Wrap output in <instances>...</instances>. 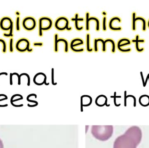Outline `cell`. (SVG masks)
<instances>
[{"label": "cell", "instance_id": "1", "mask_svg": "<svg viewBox=\"0 0 149 148\" xmlns=\"http://www.w3.org/2000/svg\"><path fill=\"white\" fill-rule=\"evenodd\" d=\"M142 138V133L139 127L129 128L122 135L116 139L113 148H136Z\"/></svg>", "mask_w": 149, "mask_h": 148}, {"label": "cell", "instance_id": "2", "mask_svg": "<svg viewBox=\"0 0 149 148\" xmlns=\"http://www.w3.org/2000/svg\"><path fill=\"white\" fill-rule=\"evenodd\" d=\"M113 133V127L112 125L98 126L93 125L91 128L93 136L101 141H106L111 138Z\"/></svg>", "mask_w": 149, "mask_h": 148}, {"label": "cell", "instance_id": "3", "mask_svg": "<svg viewBox=\"0 0 149 148\" xmlns=\"http://www.w3.org/2000/svg\"><path fill=\"white\" fill-rule=\"evenodd\" d=\"M54 22L51 17L47 16L40 17L38 20V35L39 37L43 36V32L52 29Z\"/></svg>", "mask_w": 149, "mask_h": 148}, {"label": "cell", "instance_id": "4", "mask_svg": "<svg viewBox=\"0 0 149 148\" xmlns=\"http://www.w3.org/2000/svg\"><path fill=\"white\" fill-rule=\"evenodd\" d=\"M54 26L57 30L60 32L71 31L72 30V27L70 26V20L65 16L57 17L54 22Z\"/></svg>", "mask_w": 149, "mask_h": 148}, {"label": "cell", "instance_id": "5", "mask_svg": "<svg viewBox=\"0 0 149 148\" xmlns=\"http://www.w3.org/2000/svg\"><path fill=\"white\" fill-rule=\"evenodd\" d=\"M16 50L19 53L25 52L32 53L33 49L31 47V43L29 40L27 38L22 37L18 39L15 44Z\"/></svg>", "mask_w": 149, "mask_h": 148}, {"label": "cell", "instance_id": "6", "mask_svg": "<svg viewBox=\"0 0 149 148\" xmlns=\"http://www.w3.org/2000/svg\"><path fill=\"white\" fill-rule=\"evenodd\" d=\"M62 43L64 45V53H69L70 50V43L67 39L63 37H59L58 33L54 34V51L55 53H58L59 51V43Z\"/></svg>", "mask_w": 149, "mask_h": 148}, {"label": "cell", "instance_id": "7", "mask_svg": "<svg viewBox=\"0 0 149 148\" xmlns=\"http://www.w3.org/2000/svg\"><path fill=\"white\" fill-rule=\"evenodd\" d=\"M22 25L24 29L30 32L36 29L37 26V21L34 17L26 16L23 19Z\"/></svg>", "mask_w": 149, "mask_h": 148}, {"label": "cell", "instance_id": "8", "mask_svg": "<svg viewBox=\"0 0 149 148\" xmlns=\"http://www.w3.org/2000/svg\"><path fill=\"white\" fill-rule=\"evenodd\" d=\"M116 49L122 53H130L132 51L131 48H126L125 47L130 46L132 44L131 41L129 38L123 37L120 38L116 43Z\"/></svg>", "mask_w": 149, "mask_h": 148}, {"label": "cell", "instance_id": "9", "mask_svg": "<svg viewBox=\"0 0 149 148\" xmlns=\"http://www.w3.org/2000/svg\"><path fill=\"white\" fill-rule=\"evenodd\" d=\"M85 30L86 31H89L90 30V22L94 21L95 22V30L99 32L100 30V19L95 16H90V13L88 11L85 14Z\"/></svg>", "mask_w": 149, "mask_h": 148}, {"label": "cell", "instance_id": "10", "mask_svg": "<svg viewBox=\"0 0 149 148\" xmlns=\"http://www.w3.org/2000/svg\"><path fill=\"white\" fill-rule=\"evenodd\" d=\"M85 44V41L82 38L75 37L73 38L70 42V49L75 53H83L85 51L84 47L78 48L80 46H83Z\"/></svg>", "mask_w": 149, "mask_h": 148}, {"label": "cell", "instance_id": "11", "mask_svg": "<svg viewBox=\"0 0 149 148\" xmlns=\"http://www.w3.org/2000/svg\"><path fill=\"white\" fill-rule=\"evenodd\" d=\"M14 26V21L10 17H3L0 20V29L3 31L7 32Z\"/></svg>", "mask_w": 149, "mask_h": 148}, {"label": "cell", "instance_id": "12", "mask_svg": "<svg viewBox=\"0 0 149 148\" xmlns=\"http://www.w3.org/2000/svg\"><path fill=\"white\" fill-rule=\"evenodd\" d=\"M47 76L45 73L42 72H39L37 73L33 79V82L35 85L37 86H42L45 85L48 86L49 85V83H47Z\"/></svg>", "mask_w": 149, "mask_h": 148}, {"label": "cell", "instance_id": "13", "mask_svg": "<svg viewBox=\"0 0 149 148\" xmlns=\"http://www.w3.org/2000/svg\"><path fill=\"white\" fill-rule=\"evenodd\" d=\"M117 21L119 23H121L122 21L120 17L114 16L110 18L108 24L109 28L110 30L113 31H121L122 30L123 28L121 26H119L118 28H116L115 24Z\"/></svg>", "mask_w": 149, "mask_h": 148}, {"label": "cell", "instance_id": "14", "mask_svg": "<svg viewBox=\"0 0 149 148\" xmlns=\"http://www.w3.org/2000/svg\"><path fill=\"white\" fill-rule=\"evenodd\" d=\"M71 21L74 22V28L77 31H81L84 30V26H79V23L85 21V18L79 17V13H75L74 17L71 18Z\"/></svg>", "mask_w": 149, "mask_h": 148}, {"label": "cell", "instance_id": "15", "mask_svg": "<svg viewBox=\"0 0 149 148\" xmlns=\"http://www.w3.org/2000/svg\"><path fill=\"white\" fill-rule=\"evenodd\" d=\"M132 43H135V48L137 52L139 53H143L145 50L144 47H140V43H145L146 41L145 39L140 38L139 34H136L134 39L131 40Z\"/></svg>", "mask_w": 149, "mask_h": 148}, {"label": "cell", "instance_id": "16", "mask_svg": "<svg viewBox=\"0 0 149 148\" xmlns=\"http://www.w3.org/2000/svg\"><path fill=\"white\" fill-rule=\"evenodd\" d=\"M107 98L104 95H100L96 97L95 103L98 107H104L107 103Z\"/></svg>", "mask_w": 149, "mask_h": 148}, {"label": "cell", "instance_id": "17", "mask_svg": "<svg viewBox=\"0 0 149 148\" xmlns=\"http://www.w3.org/2000/svg\"><path fill=\"white\" fill-rule=\"evenodd\" d=\"M93 102L92 97L88 95H83L81 97V103L83 107H88L90 106Z\"/></svg>", "mask_w": 149, "mask_h": 148}, {"label": "cell", "instance_id": "18", "mask_svg": "<svg viewBox=\"0 0 149 148\" xmlns=\"http://www.w3.org/2000/svg\"><path fill=\"white\" fill-rule=\"evenodd\" d=\"M86 50L88 53H93L94 51L93 48L91 47V34L88 33L86 35Z\"/></svg>", "mask_w": 149, "mask_h": 148}, {"label": "cell", "instance_id": "19", "mask_svg": "<svg viewBox=\"0 0 149 148\" xmlns=\"http://www.w3.org/2000/svg\"><path fill=\"white\" fill-rule=\"evenodd\" d=\"M140 104L143 107H148L149 105V96L147 95L141 96L139 98Z\"/></svg>", "mask_w": 149, "mask_h": 148}, {"label": "cell", "instance_id": "20", "mask_svg": "<svg viewBox=\"0 0 149 148\" xmlns=\"http://www.w3.org/2000/svg\"><path fill=\"white\" fill-rule=\"evenodd\" d=\"M23 99V97L22 95L19 94H15L11 96L10 100V103L13 106L15 102L22 101Z\"/></svg>", "mask_w": 149, "mask_h": 148}, {"label": "cell", "instance_id": "21", "mask_svg": "<svg viewBox=\"0 0 149 148\" xmlns=\"http://www.w3.org/2000/svg\"><path fill=\"white\" fill-rule=\"evenodd\" d=\"M139 20L136 18V13L133 12L132 13V30L133 31L136 30V23Z\"/></svg>", "mask_w": 149, "mask_h": 148}, {"label": "cell", "instance_id": "22", "mask_svg": "<svg viewBox=\"0 0 149 148\" xmlns=\"http://www.w3.org/2000/svg\"><path fill=\"white\" fill-rule=\"evenodd\" d=\"M137 19L140 21L142 23V30L143 32H145L147 30V21L144 17L142 16H137Z\"/></svg>", "mask_w": 149, "mask_h": 148}, {"label": "cell", "instance_id": "23", "mask_svg": "<svg viewBox=\"0 0 149 148\" xmlns=\"http://www.w3.org/2000/svg\"><path fill=\"white\" fill-rule=\"evenodd\" d=\"M0 46L1 47V52L3 54H6L7 52V42L2 38H0Z\"/></svg>", "mask_w": 149, "mask_h": 148}, {"label": "cell", "instance_id": "24", "mask_svg": "<svg viewBox=\"0 0 149 148\" xmlns=\"http://www.w3.org/2000/svg\"><path fill=\"white\" fill-rule=\"evenodd\" d=\"M14 26L12 27L9 31H7V32H4L3 33V36L6 38H13L14 36Z\"/></svg>", "mask_w": 149, "mask_h": 148}, {"label": "cell", "instance_id": "25", "mask_svg": "<svg viewBox=\"0 0 149 148\" xmlns=\"http://www.w3.org/2000/svg\"><path fill=\"white\" fill-rule=\"evenodd\" d=\"M8 49L10 53H12L14 52V38H10L9 40Z\"/></svg>", "mask_w": 149, "mask_h": 148}, {"label": "cell", "instance_id": "26", "mask_svg": "<svg viewBox=\"0 0 149 148\" xmlns=\"http://www.w3.org/2000/svg\"><path fill=\"white\" fill-rule=\"evenodd\" d=\"M15 29L17 32L21 30V18L20 17H17L15 19Z\"/></svg>", "mask_w": 149, "mask_h": 148}, {"label": "cell", "instance_id": "27", "mask_svg": "<svg viewBox=\"0 0 149 148\" xmlns=\"http://www.w3.org/2000/svg\"><path fill=\"white\" fill-rule=\"evenodd\" d=\"M102 31L106 32L107 30V17H103L102 18Z\"/></svg>", "mask_w": 149, "mask_h": 148}, {"label": "cell", "instance_id": "28", "mask_svg": "<svg viewBox=\"0 0 149 148\" xmlns=\"http://www.w3.org/2000/svg\"><path fill=\"white\" fill-rule=\"evenodd\" d=\"M100 43L102 44V51L103 53H105L107 51V43L102 38H100Z\"/></svg>", "mask_w": 149, "mask_h": 148}, {"label": "cell", "instance_id": "29", "mask_svg": "<svg viewBox=\"0 0 149 148\" xmlns=\"http://www.w3.org/2000/svg\"><path fill=\"white\" fill-rule=\"evenodd\" d=\"M51 81L52 84L54 86L57 85V83L55 82V77H54V68H52L51 70Z\"/></svg>", "mask_w": 149, "mask_h": 148}, {"label": "cell", "instance_id": "30", "mask_svg": "<svg viewBox=\"0 0 149 148\" xmlns=\"http://www.w3.org/2000/svg\"><path fill=\"white\" fill-rule=\"evenodd\" d=\"M21 74L22 75L24 76H25L27 78V79L28 80V83H27V85L28 87H29L31 85V78L30 76L27 73H22Z\"/></svg>", "mask_w": 149, "mask_h": 148}, {"label": "cell", "instance_id": "31", "mask_svg": "<svg viewBox=\"0 0 149 148\" xmlns=\"http://www.w3.org/2000/svg\"><path fill=\"white\" fill-rule=\"evenodd\" d=\"M44 43L42 42H35L33 43V46L35 47H42Z\"/></svg>", "mask_w": 149, "mask_h": 148}, {"label": "cell", "instance_id": "32", "mask_svg": "<svg viewBox=\"0 0 149 148\" xmlns=\"http://www.w3.org/2000/svg\"><path fill=\"white\" fill-rule=\"evenodd\" d=\"M8 99V97L7 95L4 94H0V102L3 101H6Z\"/></svg>", "mask_w": 149, "mask_h": 148}, {"label": "cell", "instance_id": "33", "mask_svg": "<svg viewBox=\"0 0 149 148\" xmlns=\"http://www.w3.org/2000/svg\"><path fill=\"white\" fill-rule=\"evenodd\" d=\"M27 101H28V102H29L32 103H34L35 107L37 106L38 104V102H37L36 101L31 100V99H30V98H29V97H27Z\"/></svg>", "mask_w": 149, "mask_h": 148}, {"label": "cell", "instance_id": "34", "mask_svg": "<svg viewBox=\"0 0 149 148\" xmlns=\"http://www.w3.org/2000/svg\"><path fill=\"white\" fill-rule=\"evenodd\" d=\"M149 80V74H148L147 75V78H146V80L145 81V83H144V85L143 87H145L147 85V83H148V81Z\"/></svg>", "mask_w": 149, "mask_h": 148}, {"label": "cell", "instance_id": "35", "mask_svg": "<svg viewBox=\"0 0 149 148\" xmlns=\"http://www.w3.org/2000/svg\"><path fill=\"white\" fill-rule=\"evenodd\" d=\"M2 75H5L7 76H8V74L7 72H1V73H0V77Z\"/></svg>", "mask_w": 149, "mask_h": 148}, {"label": "cell", "instance_id": "36", "mask_svg": "<svg viewBox=\"0 0 149 148\" xmlns=\"http://www.w3.org/2000/svg\"><path fill=\"white\" fill-rule=\"evenodd\" d=\"M15 15L17 16V17H20L21 14V12L19 11H15Z\"/></svg>", "mask_w": 149, "mask_h": 148}, {"label": "cell", "instance_id": "37", "mask_svg": "<svg viewBox=\"0 0 149 148\" xmlns=\"http://www.w3.org/2000/svg\"><path fill=\"white\" fill-rule=\"evenodd\" d=\"M0 148H3V142L1 139H0Z\"/></svg>", "mask_w": 149, "mask_h": 148}, {"label": "cell", "instance_id": "38", "mask_svg": "<svg viewBox=\"0 0 149 148\" xmlns=\"http://www.w3.org/2000/svg\"><path fill=\"white\" fill-rule=\"evenodd\" d=\"M102 14L103 16V17H107V12L106 11H103L102 12Z\"/></svg>", "mask_w": 149, "mask_h": 148}, {"label": "cell", "instance_id": "39", "mask_svg": "<svg viewBox=\"0 0 149 148\" xmlns=\"http://www.w3.org/2000/svg\"><path fill=\"white\" fill-rule=\"evenodd\" d=\"M147 28L149 29V18L148 21H147Z\"/></svg>", "mask_w": 149, "mask_h": 148}]
</instances>
